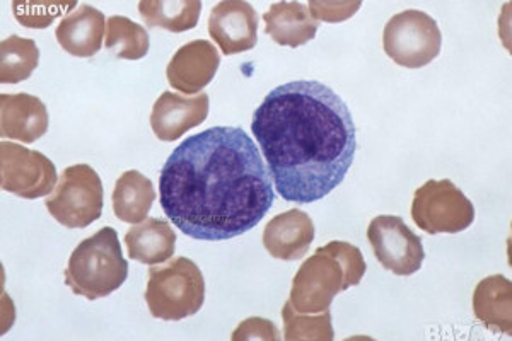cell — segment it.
Here are the masks:
<instances>
[{
    "mask_svg": "<svg viewBox=\"0 0 512 341\" xmlns=\"http://www.w3.org/2000/svg\"><path fill=\"white\" fill-rule=\"evenodd\" d=\"M284 340L287 341H332L335 338L330 309L320 314L297 313L291 302L282 309Z\"/></svg>",
    "mask_w": 512,
    "mask_h": 341,
    "instance_id": "24",
    "label": "cell"
},
{
    "mask_svg": "<svg viewBox=\"0 0 512 341\" xmlns=\"http://www.w3.org/2000/svg\"><path fill=\"white\" fill-rule=\"evenodd\" d=\"M0 185L24 200L47 197L57 186V169L47 156L11 142L0 144Z\"/></svg>",
    "mask_w": 512,
    "mask_h": 341,
    "instance_id": "9",
    "label": "cell"
},
{
    "mask_svg": "<svg viewBox=\"0 0 512 341\" xmlns=\"http://www.w3.org/2000/svg\"><path fill=\"white\" fill-rule=\"evenodd\" d=\"M103 197L99 174L88 164H76L65 169L45 205L60 226L82 229L103 214Z\"/></svg>",
    "mask_w": 512,
    "mask_h": 341,
    "instance_id": "5",
    "label": "cell"
},
{
    "mask_svg": "<svg viewBox=\"0 0 512 341\" xmlns=\"http://www.w3.org/2000/svg\"><path fill=\"white\" fill-rule=\"evenodd\" d=\"M315 241V224L306 212L291 209L268 222L263 246L277 260H301Z\"/></svg>",
    "mask_w": 512,
    "mask_h": 341,
    "instance_id": "15",
    "label": "cell"
},
{
    "mask_svg": "<svg viewBox=\"0 0 512 341\" xmlns=\"http://www.w3.org/2000/svg\"><path fill=\"white\" fill-rule=\"evenodd\" d=\"M265 33L282 47L297 48L315 38L320 28L301 2H277L263 14Z\"/></svg>",
    "mask_w": 512,
    "mask_h": 341,
    "instance_id": "17",
    "label": "cell"
},
{
    "mask_svg": "<svg viewBox=\"0 0 512 341\" xmlns=\"http://www.w3.org/2000/svg\"><path fill=\"white\" fill-rule=\"evenodd\" d=\"M473 313L495 333H512V284L502 275L483 278L473 294Z\"/></svg>",
    "mask_w": 512,
    "mask_h": 341,
    "instance_id": "18",
    "label": "cell"
},
{
    "mask_svg": "<svg viewBox=\"0 0 512 341\" xmlns=\"http://www.w3.org/2000/svg\"><path fill=\"white\" fill-rule=\"evenodd\" d=\"M159 197L183 234L227 241L260 224L275 193L250 135L238 127H214L171 152L159 176Z\"/></svg>",
    "mask_w": 512,
    "mask_h": 341,
    "instance_id": "1",
    "label": "cell"
},
{
    "mask_svg": "<svg viewBox=\"0 0 512 341\" xmlns=\"http://www.w3.org/2000/svg\"><path fill=\"white\" fill-rule=\"evenodd\" d=\"M57 41L72 57H94L103 47L106 19L103 12L84 4L62 19L55 31Z\"/></svg>",
    "mask_w": 512,
    "mask_h": 341,
    "instance_id": "16",
    "label": "cell"
},
{
    "mask_svg": "<svg viewBox=\"0 0 512 341\" xmlns=\"http://www.w3.org/2000/svg\"><path fill=\"white\" fill-rule=\"evenodd\" d=\"M204 301V275L195 261L178 256L168 265L152 266L149 270L146 302L154 318L181 321L197 314Z\"/></svg>",
    "mask_w": 512,
    "mask_h": 341,
    "instance_id": "4",
    "label": "cell"
},
{
    "mask_svg": "<svg viewBox=\"0 0 512 341\" xmlns=\"http://www.w3.org/2000/svg\"><path fill=\"white\" fill-rule=\"evenodd\" d=\"M325 248L342 261L347 277H349L350 287L361 284L362 278L366 275V261H364L361 249L354 244L345 243V241H332V243L326 244Z\"/></svg>",
    "mask_w": 512,
    "mask_h": 341,
    "instance_id": "26",
    "label": "cell"
},
{
    "mask_svg": "<svg viewBox=\"0 0 512 341\" xmlns=\"http://www.w3.org/2000/svg\"><path fill=\"white\" fill-rule=\"evenodd\" d=\"M209 115V94L181 96L166 93L159 96L151 113V127L154 135L163 142H175L188 130L202 125Z\"/></svg>",
    "mask_w": 512,
    "mask_h": 341,
    "instance_id": "12",
    "label": "cell"
},
{
    "mask_svg": "<svg viewBox=\"0 0 512 341\" xmlns=\"http://www.w3.org/2000/svg\"><path fill=\"white\" fill-rule=\"evenodd\" d=\"M14 14L19 23L26 28L43 29L50 26L53 19L60 16L62 12L69 11L70 6H77L76 2L72 4H31V2H14Z\"/></svg>",
    "mask_w": 512,
    "mask_h": 341,
    "instance_id": "25",
    "label": "cell"
},
{
    "mask_svg": "<svg viewBox=\"0 0 512 341\" xmlns=\"http://www.w3.org/2000/svg\"><path fill=\"white\" fill-rule=\"evenodd\" d=\"M128 277V263L113 227H103L84 239L70 255L65 284L76 295L96 301L120 289Z\"/></svg>",
    "mask_w": 512,
    "mask_h": 341,
    "instance_id": "3",
    "label": "cell"
},
{
    "mask_svg": "<svg viewBox=\"0 0 512 341\" xmlns=\"http://www.w3.org/2000/svg\"><path fill=\"white\" fill-rule=\"evenodd\" d=\"M441 47L443 35L436 21L417 9L396 14L384 26V52L400 67H425L439 57Z\"/></svg>",
    "mask_w": 512,
    "mask_h": 341,
    "instance_id": "6",
    "label": "cell"
},
{
    "mask_svg": "<svg viewBox=\"0 0 512 341\" xmlns=\"http://www.w3.org/2000/svg\"><path fill=\"white\" fill-rule=\"evenodd\" d=\"M361 6L362 2H318V0H311L308 9L311 16L318 23L320 21L344 23L347 19L352 18Z\"/></svg>",
    "mask_w": 512,
    "mask_h": 341,
    "instance_id": "27",
    "label": "cell"
},
{
    "mask_svg": "<svg viewBox=\"0 0 512 341\" xmlns=\"http://www.w3.org/2000/svg\"><path fill=\"white\" fill-rule=\"evenodd\" d=\"M233 340H280L279 330L268 319L250 318L239 324L233 333Z\"/></svg>",
    "mask_w": 512,
    "mask_h": 341,
    "instance_id": "28",
    "label": "cell"
},
{
    "mask_svg": "<svg viewBox=\"0 0 512 341\" xmlns=\"http://www.w3.org/2000/svg\"><path fill=\"white\" fill-rule=\"evenodd\" d=\"M125 246L132 260L149 266L161 265L175 255V231L166 220L149 217L125 234Z\"/></svg>",
    "mask_w": 512,
    "mask_h": 341,
    "instance_id": "19",
    "label": "cell"
},
{
    "mask_svg": "<svg viewBox=\"0 0 512 341\" xmlns=\"http://www.w3.org/2000/svg\"><path fill=\"white\" fill-rule=\"evenodd\" d=\"M251 130L270 178L287 202H318L342 185L357 152L349 106L320 81L275 87L253 115Z\"/></svg>",
    "mask_w": 512,
    "mask_h": 341,
    "instance_id": "2",
    "label": "cell"
},
{
    "mask_svg": "<svg viewBox=\"0 0 512 341\" xmlns=\"http://www.w3.org/2000/svg\"><path fill=\"white\" fill-rule=\"evenodd\" d=\"M48 110L45 103L31 94L0 96V135L4 139L33 144L48 130Z\"/></svg>",
    "mask_w": 512,
    "mask_h": 341,
    "instance_id": "14",
    "label": "cell"
},
{
    "mask_svg": "<svg viewBox=\"0 0 512 341\" xmlns=\"http://www.w3.org/2000/svg\"><path fill=\"white\" fill-rule=\"evenodd\" d=\"M105 36V47L123 60H140L151 47L146 28L125 16H111L106 21Z\"/></svg>",
    "mask_w": 512,
    "mask_h": 341,
    "instance_id": "23",
    "label": "cell"
},
{
    "mask_svg": "<svg viewBox=\"0 0 512 341\" xmlns=\"http://www.w3.org/2000/svg\"><path fill=\"white\" fill-rule=\"evenodd\" d=\"M209 35L224 55L250 52L258 41V14L248 2H219L209 18Z\"/></svg>",
    "mask_w": 512,
    "mask_h": 341,
    "instance_id": "11",
    "label": "cell"
},
{
    "mask_svg": "<svg viewBox=\"0 0 512 341\" xmlns=\"http://www.w3.org/2000/svg\"><path fill=\"white\" fill-rule=\"evenodd\" d=\"M221 55L207 40H193L173 55L166 69L169 84L183 94L202 93L216 77Z\"/></svg>",
    "mask_w": 512,
    "mask_h": 341,
    "instance_id": "13",
    "label": "cell"
},
{
    "mask_svg": "<svg viewBox=\"0 0 512 341\" xmlns=\"http://www.w3.org/2000/svg\"><path fill=\"white\" fill-rule=\"evenodd\" d=\"M154 200H156V190L152 181L135 169L125 171L118 178L113 190V212L122 222L137 226L147 219Z\"/></svg>",
    "mask_w": 512,
    "mask_h": 341,
    "instance_id": "20",
    "label": "cell"
},
{
    "mask_svg": "<svg viewBox=\"0 0 512 341\" xmlns=\"http://www.w3.org/2000/svg\"><path fill=\"white\" fill-rule=\"evenodd\" d=\"M376 260L398 277L419 272L425 260L424 244L417 234L396 215H379L367 227Z\"/></svg>",
    "mask_w": 512,
    "mask_h": 341,
    "instance_id": "10",
    "label": "cell"
},
{
    "mask_svg": "<svg viewBox=\"0 0 512 341\" xmlns=\"http://www.w3.org/2000/svg\"><path fill=\"white\" fill-rule=\"evenodd\" d=\"M412 219L427 234H458L472 226L475 207L449 180H431L415 191Z\"/></svg>",
    "mask_w": 512,
    "mask_h": 341,
    "instance_id": "7",
    "label": "cell"
},
{
    "mask_svg": "<svg viewBox=\"0 0 512 341\" xmlns=\"http://www.w3.org/2000/svg\"><path fill=\"white\" fill-rule=\"evenodd\" d=\"M40 64V50L30 38L11 35L0 45V82L19 84L30 79Z\"/></svg>",
    "mask_w": 512,
    "mask_h": 341,
    "instance_id": "22",
    "label": "cell"
},
{
    "mask_svg": "<svg viewBox=\"0 0 512 341\" xmlns=\"http://www.w3.org/2000/svg\"><path fill=\"white\" fill-rule=\"evenodd\" d=\"M347 289L350 282L342 261L321 246L296 273L289 302L297 313L320 314L330 309L335 295Z\"/></svg>",
    "mask_w": 512,
    "mask_h": 341,
    "instance_id": "8",
    "label": "cell"
},
{
    "mask_svg": "<svg viewBox=\"0 0 512 341\" xmlns=\"http://www.w3.org/2000/svg\"><path fill=\"white\" fill-rule=\"evenodd\" d=\"M139 12L147 28L168 29L183 33L198 24L202 2L200 0H142Z\"/></svg>",
    "mask_w": 512,
    "mask_h": 341,
    "instance_id": "21",
    "label": "cell"
}]
</instances>
